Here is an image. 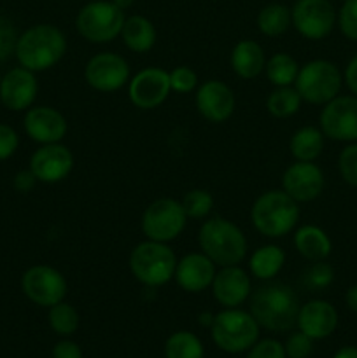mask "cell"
<instances>
[{"label":"cell","instance_id":"cell-38","mask_svg":"<svg viewBox=\"0 0 357 358\" xmlns=\"http://www.w3.org/2000/svg\"><path fill=\"white\" fill-rule=\"evenodd\" d=\"M284 350L287 358H308L314 352V339L301 331L290 332L284 343Z\"/></svg>","mask_w":357,"mask_h":358},{"label":"cell","instance_id":"cell-25","mask_svg":"<svg viewBox=\"0 0 357 358\" xmlns=\"http://www.w3.org/2000/svg\"><path fill=\"white\" fill-rule=\"evenodd\" d=\"M119 37H122V42L130 51L142 55V52L150 51L154 48L158 34L153 21L147 20L146 16H140V14H133L125 20Z\"/></svg>","mask_w":357,"mask_h":358},{"label":"cell","instance_id":"cell-22","mask_svg":"<svg viewBox=\"0 0 357 358\" xmlns=\"http://www.w3.org/2000/svg\"><path fill=\"white\" fill-rule=\"evenodd\" d=\"M296 327L314 341H321L329 338L338 327V311L328 301L312 299L301 304Z\"/></svg>","mask_w":357,"mask_h":358},{"label":"cell","instance_id":"cell-39","mask_svg":"<svg viewBox=\"0 0 357 358\" xmlns=\"http://www.w3.org/2000/svg\"><path fill=\"white\" fill-rule=\"evenodd\" d=\"M247 358H287V355L286 350H284V343L272 338H265L258 339L247 350Z\"/></svg>","mask_w":357,"mask_h":358},{"label":"cell","instance_id":"cell-45","mask_svg":"<svg viewBox=\"0 0 357 358\" xmlns=\"http://www.w3.org/2000/svg\"><path fill=\"white\" fill-rule=\"evenodd\" d=\"M345 303L349 306L350 311L357 315V285H352L345 294Z\"/></svg>","mask_w":357,"mask_h":358},{"label":"cell","instance_id":"cell-27","mask_svg":"<svg viewBox=\"0 0 357 358\" xmlns=\"http://www.w3.org/2000/svg\"><path fill=\"white\" fill-rule=\"evenodd\" d=\"M324 133L315 126L296 129L289 140V152L294 161H315L324 150Z\"/></svg>","mask_w":357,"mask_h":358},{"label":"cell","instance_id":"cell-29","mask_svg":"<svg viewBox=\"0 0 357 358\" xmlns=\"http://www.w3.org/2000/svg\"><path fill=\"white\" fill-rule=\"evenodd\" d=\"M298 72H300V65L287 52H275V55L266 59L265 73L275 87L294 86Z\"/></svg>","mask_w":357,"mask_h":358},{"label":"cell","instance_id":"cell-5","mask_svg":"<svg viewBox=\"0 0 357 358\" xmlns=\"http://www.w3.org/2000/svg\"><path fill=\"white\" fill-rule=\"evenodd\" d=\"M177 261V255L168 243L146 240L133 247L128 264L136 282L156 289L174 280Z\"/></svg>","mask_w":357,"mask_h":358},{"label":"cell","instance_id":"cell-20","mask_svg":"<svg viewBox=\"0 0 357 358\" xmlns=\"http://www.w3.org/2000/svg\"><path fill=\"white\" fill-rule=\"evenodd\" d=\"M210 287H212L214 299L223 308H240L252 292L248 273L240 268V264L217 269Z\"/></svg>","mask_w":357,"mask_h":358},{"label":"cell","instance_id":"cell-48","mask_svg":"<svg viewBox=\"0 0 357 358\" xmlns=\"http://www.w3.org/2000/svg\"><path fill=\"white\" fill-rule=\"evenodd\" d=\"M112 2H114L121 10H126L135 3V0H112Z\"/></svg>","mask_w":357,"mask_h":358},{"label":"cell","instance_id":"cell-33","mask_svg":"<svg viewBox=\"0 0 357 358\" xmlns=\"http://www.w3.org/2000/svg\"><path fill=\"white\" fill-rule=\"evenodd\" d=\"M332 280H335V269L326 261L312 262L300 276L301 287H304L308 292H322L331 285Z\"/></svg>","mask_w":357,"mask_h":358},{"label":"cell","instance_id":"cell-15","mask_svg":"<svg viewBox=\"0 0 357 358\" xmlns=\"http://www.w3.org/2000/svg\"><path fill=\"white\" fill-rule=\"evenodd\" d=\"M324 171L315 161H294L282 175V191L298 203L317 199L324 191Z\"/></svg>","mask_w":357,"mask_h":358},{"label":"cell","instance_id":"cell-30","mask_svg":"<svg viewBox=\"0 0 357 358\" xmlns=\"http://www.w3.org/2000/svg\"><path fill=\"white\" fill-rule=\"evenodd\" d=\"M301 103H303V98L300 96L294 86L275 87L266 98V108L276 119L293 117L300 112Z\"/></svg>","mask_w":357,"mask_h":358},{"label":"cell","instance_id":"cell-28","mask_svg":"<svg viewBox=\"0 0 357 358\" xmlns=\"http://www.w3.org/2000/svg\"><path fill=\"white\" fill-rule=\"evenodd\" d=\"M255 24H258V30L266 37H279L286 34L293 24L290 9L284 3H268L258 13Z\"/></svg>","mask_w":357,"mask_h":358},{"label":"cell","instance_id":"cell-50","mask_svg":"<svg viewBox=\"0 0 357 358\" xmlns=\"http://www.w3.org/2000/svg\"><path fill=\"white\" fill-rule=\"evenodd\" d=\"M90 2H91V0H90Z\"/></svg>","mask_w":357,"mask_h":358},{"label":"cell","instance_id":"cell-18","mask_svg":"<svg viewBox=\"0 0 357 358\" xmlns=\"http://www.w3.org/2000/svg\"><path fill=\"white\" fill-rule=\"evenodd\" d=\"M23 128L28 138L38 145L59 143L69 131L65 115L48 105L30 107L24 112Z\"/></svg>","mask_w":357,"mask_h":358},{"label":"cell","instance_id":"cell-41","mask_svg":"<svg viewBox=\"0 0 357 358\" xmlns=\"http://www.w3.org/2000/svg\"><path fill=\"white\" fill-rule=\"evenodd\" d=\"M20 147V136L16 129L9 124L0 122V161H6L16 154Z\"/></svg>","mask_w":357,"mask_h":358},{"label":"cell","instance_id":"cell-11","mask_svg":"<svg viewBox=\"0 0 357 358\" xmlns=\"http://www.w3.org/2000/svg\"><path fill=\"white\" fill-rule=\"evenodd\" d=\"M336 10L329 0H296L290 9L293 27L308 41H322L336 24Z\"/></svg>","mask_w":357,"mask_h":358},{"label":"cell","instance_id":"cell-19","mask_svg":"<svg viewBox=\"0 0 357 358\" xmlns=\"http://www.w3.org/2000/svg\"><path fill=\"white\" fill-rule=\"evenodd\" d=\"M38 93V83L35 72L16 66L10 69L0 80V101L7 110L27 112L34 107Z\"/></svg>","mask_w":357,"mask_h":358},{"label":"cell","instance_id":"cell-49","mask_svg":"<svg viewBox=\"0 0 357 358\" xmlns=\"http://www.w3.org/2000/svg\"><path fill=\"white\" fill-rule=\"evenodd\" d=\"M343 2H345V0H343Z\"/></svg>","mask_w":357,"mask_h":358},{"label":"cell","instance_id":"cell-26","mask_svg":"<svg viewBox=\"0 0 357 358\" xmlns=\"http://www.w3.org/2000/svg\"><path fill=\"white\" fill-rule=\"evenodd\" d=\"M284 264H286V252L273 243L255 248L248 257V271L262 282L275 278L282 271Z\"/></svg>","mask_w":357,"mask_h":358},{"label":"cell","instance_id":"cell-31","mask_svg":"<svg viewBox=\"0 0 357 358\" xmlns=\"http://www.w3.org/2000/svg\"><path fill=\"white\" fill-rule=\"evenodd\" d=\"M167 358H205L203 343L196 334L189 331H177L168 336L164 343Z\"/></svg>","mask_w":357,"mask_h":358},{"label":"cell","instance_id":"cell-13","mask_svg":"<svg viewBox=\"0 0 357 358\" xmlns=\"http://www.w3.org/2000/svg\"><path fill=\"white\" fill-rule=\"evenodd\" d=\"M88 86L100 93H112L130 83V65L118 52H98L84 66Z\"/></svg>","mask_w":357,"mask_h":358},{"label":"cell","instance_id":"cell-35","mask_svg":"<svg viewBox=\"0 0 357 358\" xmlns=\"http://www.w3.org/2000/svg\"><path fill=\"white\" fill-rule=\"evenodd\" d=\"M338 170L343 180L352 187H357V142L349 143L340 152Z\"/></svg>","mask_w":357,"mask_h":358},{"label":"cell","instance_id":"cell-10","mask_svg":"<svg viewBox=\"0 0 357 358\" xmlns=\"http://www.w3.org/2000/svg\"><path fill=\"white\" fill-rule=\"evenodd\" d=\"M21 290L24 297L41 308H51L66 297V280L56 268L48 264H35L21 276Z\"/></svg>","mask_w":357,"mask_h":358},{"label":"cell","instance_id":"cell-34","mask_svg":"<svg viewBox=\"0 0 357 358\" xmlns=\"http://www.w3.org/2000/svg\"><path fill=\"white\" fill-rule=\"evenodd\" d=\"M181 205L188 219L202 220L206 219L214 210V196L206 189H191L181 199Z\"/></svg>","mask_w":357,"mask_h":358},{"label":"cell","instance_id":"cell-4","mask_svg":"<svg viewBox=\"0 0 357 358\" xmlns=\"http://www.w3.org/2000/svg\"><path fill=\"white\" fill-rule=\"evenodd\" d=\"M300 203L282 189H272L255 198L251 208L254 229L266 238H284L300 222Z\"/></svg>","mask_w":357,"mask_h":358},{"label":"cell","instance_id":"cell-40","mask_svg":"<svg viewBox=\"0 0 357 358\" xmlns=\"http://www.w3.org/2000/svg\"><path fill=\"white\" fill-rule=\"evenodd\" d=\"M18 31L13 21L6 16H0V62H6L16 51Z\"/></svg>","mask_w":357,"mask_h":358},{"label":"cell","instance_id":"cell-36","mask_svg":"<svg viewBox=\"0 0 357 358\" xmlns=\"http://www.w3.org/2000/svg\"><path fill=\"white\" fill-rule=\"evenodd\" d=\"M168 73H170V87L175 93L188 94L192 93V91L198 87V76H196L195 70L189 69V66H175V69Z\"/></svg>","mask_w":357,"mask_h":358},{"label":"cell","instance_id":"cell-43","mask_svg":"<svg viewBox=\"0 0 357 358\" xmlns=\"http://www.w3.org/2000/svg\"><path fill=\"white\" fill-rule=\"evenodd\" d=\"M37 177L34 175V171L28 168V170H20L13 178V187L14 191L20 192V194H28L30 191H34V187L37 185Z\"/></svg>","mask_w":357,"mask_h":358},{"label":"cell","instance_id":"cell-17","mask_svg":"<svg viewBox=\"0 0 357 358\" xmlns=\"http://www.w3.org/2000/svg\"><path fill=\"white\" fill-rule=\"evenodd\" d=\"M195 103L200 115L212 124L226 122L234 114L237 98L233 90L226 83L210 79L198 86L195 94Z\"/></svg>","mask_w":357,"mask_h":358},{"label":"cell","instance_id":"cell-32","mask_svg":"<svg viewBox=\"0 0 357 358\" xmlns=\"http://www.w3.org/2000/svg\"><path fill=\"white\" fill-rule=\"evenodd\" d=\"M48 322L49 327L55 334L62 336V338H70L77 332L80 325V317L79 311L72 306V304L62 303L55 304V306L49 308L48 311Z\"/></svg>","mask_w":357,"mask_h":358},{"label":"cell","instance_id":"cell-14","mask_svg":"<svg viewBox=\"0 0 357 358\" xmlns=\"http://www.w3.org/2000/svg\"><path fill=\"white\" fill-rule=\"evenodd\" d=\"M170 73L160 66H147L130 79L128 98L140 110L160 107L170 94Z\"/></svg>","mask_w":357,"mask_h":358},{"label":"cell","instance_id":"cell-47","mask_svg":"<svg viewBox=\"0 0 357 358\" xmlns=\"http://www.w3.org/2000/svg\"><path fill=\"white\" fill-rule=\"evenodd\" d=\"M198 322H200V325H202V327H212V322H214V315L212 313H202L198 317Z\"/></svg>","mask_w":357,"mask_h":358},{"label":"cell","instance_id":"cell-23","mask_svg":"<svg viewBox=\"0 0 357 358\" xmlns=\"http://www.w3.org/2000/svg\"><path fill=\"white\" fill-rule=\"evenodd\" d=\"M231 70L240 79L251 80L261 76L266 66V52L259 42L244 38L237 42L230 55Z\"/></svg>","mask_w":357,"mask_h":358},{"label":"cell","instance_id":"cell-2","mask_svg":"<svg viewBox=\"0 0 357 358\" xmlns=\"http://www.w3.org/2000/svg\"><path fill=\"white\" fill-rule=\"evenodd\" d=\"M66 52V38L58 27L49 23L34 24L18 37L16 56L20 66L31 72H46L62 62Z\"/></svg>","mask_w":357,"mask_h":358},{"label":"cell","instance_id":"cell-46","mask_svg":"<svg viewBox=\"0 0 357 358\" xmlns=\"http://www.w3.org/2000/svg\"><path fill=\"white\" fill-rule=\"evenodd\" d=\"M332 358H357V346H343L332 355Z\"/></svg>","mask_w":357,"mask_h":358},{"label":"cell","instance_id":"cell-9","mask_svg":"<svg viewBox=\"0 0 357 358\" xmlns=\"http://www.w3.org/2000/svg\"><path fill=\"white\" fill-rule=\"evenodd\" d=\"M188 224V215L181 201L174 198H160L150 203L142 213L140 227L146 240L170 243L178 238Z\"/></svg>","mask_w":357,"mask_h":358},{"label":"cell","instance_id":"cell-44","mask_svg":"<svg viewBox=\"0 0 357 358\" xmlns=\"http://www.w3.org/2000/svg\"><path fill=\"white\" fill-rule=\"evenodd\" d=\"M343 80L346 83L349 90L352 91L354 96H357V55L346 65L345 73H343Z\"/></svg>","mask_w":357,"mask_h":358},{"label":"cell","instance_id":"cell-12","mask_svg":"<svg viewBox=\"0 0 357 358\" xmlns=\"http://www.w3.org/2000/svg\"><path fill=\"white\" fill-rule=\"evenodd\" d=\"M318 128L335 142H357V96H336L324 105Z\"/></svg>","mask_w":357,"mask_h":358},{"label":"cell","instance_id":"cell-37","mask_svg":"<svg viewBox=\"0 0 357 358\" xmlns=\"http://www.w3.org/2000/svg\"><path fill=\"white\" fill-rule=\"evenodd\" d=\"M336 21L342 34L350 41L357 42V0H345Z\"/></svg>","mask_w":357,"mask_h":358},{"label":"cell","instance_id":"cell-1","mask_svg":"<svg viewBox=\"0 0 357 358\" xmlns=\"http://www.w3.org/2000/svg\"><path fill=\"white\" fill-rule=\"evenodd\" d=\"M300 297L296 290L282 282L268 280L248 297V311L259 327L270 332H287L296 327L300 313Z\"/></svg>","mask_w":357,"mask_h":358},{"label":"cell","instance_id":"cell-3","mask_svg":"<svg viewBox=\"0 0 357 358\" xmlns=\"http://www.w3.org/2000/svg\"><path fill=\"white\" fill-rule=\"evenodd\" d=\"M200 250L217 266H238L247 257L244 231L224 217H210L198 231Z\"/></svg>","mask_w":357,"mask_h":358},{"label":"cell","instance_id":"cell-6","mask_svg":"<svg viewBox=\"0 0 357 358\" xmlns=\"http://www.w3.org/2000/svg\"><path fill=\"white\" fill-rule=\"evenodd\" d=\"M261 327L251 311L240 308H224L214 315L212 334L214 345L226 353H244L259 339Z\"/></svg>","mask_w":357,"mask_h":358},{"label":"cell","instance_id":"cell-24","mask_svg":"<svg viewBox=\"0 0 357 358\" xmlns=\"http://www.w3.org/2000/svg\"><path fill=\"white\" fill-rule=\"evenodd\" d=\"M294 248L307 261H326L332 250L331 238L324 229L314 224H304L294 233Z\"/></svg>","mask_w":357,"mask_h":358},{"label":"cell","instance_id":"cell-8","mask_svg":"<svg viewBox=\"0 0 357 358\" xmlns=\"http://www.w3.org/2000/svg\"><path fill=\"white\" fill-rule=\"evenodd\" d=\"M343 76L338 66L328 59H312L300 66L294 87L303 101L312 105H326L340 94Z\"/></svg>","mask_w":357,"mask_h":358},{"label":"cell","instance_id":"cell-7","mask_svg":"<svg viewBox=\"0 0 357 358\" xmlns=\"http://www.w3.org/2000/svg\"><path fill=\"white\" fill-rule=\"evenodd\" d=\"M125 10L108 0H91L76 16V30L91 44H107L121 35Z\"/></svg>","mask_w":357,"mask_h":358},{"label":"cell","instance_id":"cell-42","mask_svg":"<svg viewBox=\"0 0 357 358\" xmlns=\"http://www.w3.org/2000/svg\"><path fill=\"white\" fill-rule=\"evenodd\" d=\"M51 358H84V357H83V350H80V346L77 345L76 341H72V339L65 338L52 346Z\"/></svg>","mask_w":357,"mask_h":358},{"label":"cell","instance_id":"cell-21","mask_svg":"<svg viewBox=\"0 0 357 358\" xmlns=\"http://www.w3.org/2000/svg\"><path fill=\"white\" fill-rule=\"evenodd\" d=\"M217 273V266L203 252H192L177 261L174 280L184 292L200 294L209 289Z\"/></svg>","mask_w":357,"mask_h":358},{"label":"cell","instance_id":"cell-16","mask_svg":"<svg viewBox=\"0 0 357 358\" xmlns=\"http://www.w3.org/2000/svg\"><path fill=\"white\" fill-rule=\"evenodd\" d=\"M28 168L42 184H58L72 173L74 154L62 142L46 143L31 154Z\"/></svg>","mask_w":357,"mask_h":358}]
</instances>
